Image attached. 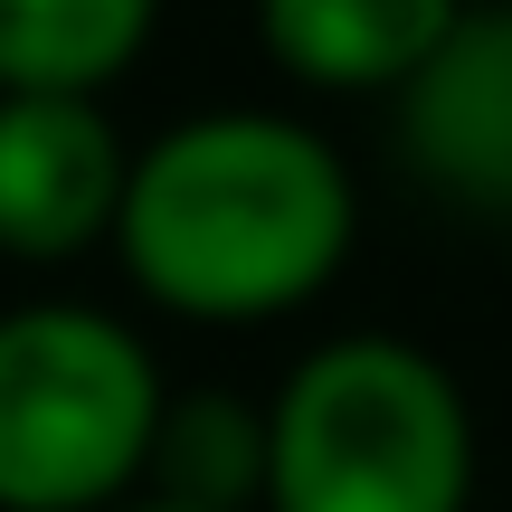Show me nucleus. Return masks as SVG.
<instances>
[{
	"instance_id": "20e7f679",
	"label": "nucleus",
	"mask_w": 512,
	"mask_h": 512,
	"mask_svg": "<svg viewBox=\"0 0 512 512\" xmlns=\"http://www.w3.org/2000/svg\"><path fill=\"white\" fill-rule=\"evenodd\" d=\"M124 143L86 95H0V247L76 256L124 219Z\"/></svg>"
},
{
	"instance_id": "7ed1b4c3",
	"label": "nucleus",
	"mask_w": 512,
	"mask_h": 512,
	"mask_svg": "<svg viewBox=\"0 0 512 512\" xmlns=\"http://www.w3.org/2000/svg\"><path fill=\"white\" fill-rule=\"evenodd\" d=\"M162 380L105 313H0V512H95L152 465Z\"/></svg>"
},
{
	"instance_id": "f257e3e1",
	"label": "nucleus",
	"mask_w": 512,
	"mask_h": 512,
	"mask_svg": "<svg viewBox=\"0 0 512 512\" xmlns=\"http://www.w3.org/2000/svg\"><path fill=\"white\" fill-rule=\"evenodd\" d=\"M124 266L171 313L247 323L332 285L351 247V181L304 124L200 114L124 181Z\"/></svg>"
},
{
	"instance_id": "6e6552de",
	"label": "nucleus",
	"mask_w": 512,
	"mask_h": 512,
	"mask_svg": "<svg viewBox=\"0 0 512 512\" xmlns=\"http://www.w3.org/2000/svg\"><path fill=\"white\" fill-rule=\"evenodd\" d=\"M152 465H162L181 512H238V494L266 484V427L238 399H181V408H162Z\"/></svg>"
},
{
	"instance_id": "39448f33",
	"label": "nucleus",
	"mask_w": 512,
	"mask_h": 512,
	"mask_svg": "<svg viewBox=\"0 0 512 512\" xmlns=\"http://www.w3.org/2000/svg\"><path fill=\"white\" fill-rule=\"evenodd\" d=\"M408 162L465 209L512 219V10H475L408 76Z\"/></svg>"
},
{
	"instance_id": "f03ea898",
	"label": "nucleus",
	"mask_w": 512,
	"mask_h": 512,
	"mask_svg": "<svg viewBox=\"0 0 512 512\" xmlns=\"http://www.w3.org/2000/svg\"><path fill=\"white\" fill-rule=\"evenodd\" d=\"M475 427L408 342H332L285 380L266 418L275 512H465Z\"/></svg>"
},
{
	"instance_id": "1a4fd4ad",
	"label": "nucleus",
	"mask_w": 512,
	"mask_h": 512,
	"mask_svg": "<svg viewBox=\"0 0 512 512\" xmlns=\"http://www.w3.org/2000/svg\"><path fill=\"white\" fill-rule=\"evenodd\" d=\"M143 512H181V503H143Z\"/></svg>"
},
{
	"instance_id": "0eeeda50",
	"label": "nucleus",
	"mask_w": 512,
	"mask_h": 512,
	"mask_svg": "<svg viewBox=\"0 0 512 512\" xmlns=\"http://www.w3.org/2000/svg\"><path fill=\"white\" fill-rule=\"evenodd\" d=\"M152 29V0H0V95H95Z\"/></svg>"
},
{
	"instance_id": "423d86ee",
	"label": "nucleus",
	"mask_w": 512,
	"mask_h": 512,
	"mask_svg": "<svg viewBox=\"0 0 512 512\" xmlns=\"http://www.w3.org/2000/svg\"><path fill=\"white\" fill-rule=\"evenodd\" d=\"M275 67L313 86H408L456 29V0H256Z\"/></svg>"
}]
</instances>
